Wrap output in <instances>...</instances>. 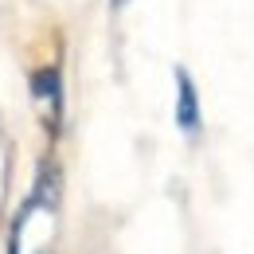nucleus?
<instances>
[{
    "label": "nucleus",
    "mask_w": 254,
    "mask_h": 254,
    "mask_svg": "<svg viewBox=\"0 0 254 254\" xmlns=\"http://www.w3.org/2000/svg\"><path fill=\"white\" fill-rule=\"evenodd\" d=\"M110 4H114V8H126V4H129V0H110Z\"/></svg>",
    "instance_id": "nucleus-4"
},
{
    "label": "nucleus",
    "mask_w": 254,
    "mask_h": 254,
    "mask_svg": "<svg viewBox=\"0 0 254 254\" xmlns=\"http://www.w3.org/2000/svg\"><path fill=\"white\" fill-rule=\"evenodd\" d=\"M176 126L188 137L199 133V94H195V82L184 66H176Z\"/></svg>",
    "instance_id": "nucleus-1"
},
{
    "label": "nucleus",
    "mask_w": 254,
    "mask_h": 254,
    "mask_svg": "<svg viewBox=\"0 0 254 254\" xmlns=\"http://www.w3.org/2000/svg\"><path fill=\"white\" fill-rule=\"evenodd\" d=\"M35 94L51 98V126H59V114H63V90H59V70L47 66L35 74Z\"/></svg>",
    "instance_id": "nucleus-2"
},
{
    "label": "nucleus",
    "mask_w": 254,
    "mask_h": 254,
    "mask_svg": "<svg viewBox=\"0 0 254 254\" xmlns=\"http://www.w3.org/2000/svg\"><path fill=\"white\" fill-rule=\"evenodd\" d=\"M32 211H35V203H32V195L24 199V207H20V215L12 219V235H8V254H20V239H24V227H28V219H32Z\"/></svg>",
    "instance_id": "nucleus-3"
}]
</instances>
